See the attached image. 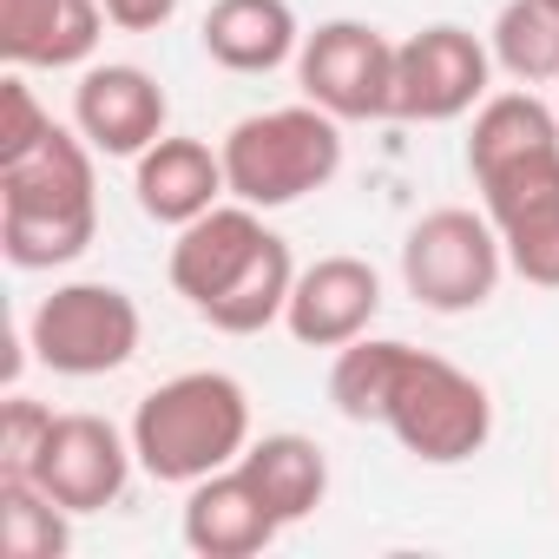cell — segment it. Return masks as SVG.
Segmentation results:
<instances>
[{
	"mask_svg": "<svg viewBox=\"0 0 559 559\" xmlns=\"http://www.w3.org/2000/svg\"><path fill=\"white\" fill-rule=\"evenodd\" d=\"M132 191H139V211H145V217L185 230L191 217H204V211L230 191L224 152H211L204 139H158L152 152H139Z\"/></svg>",
	"mask_w": 559,
	"mask_h": 559,
	"instance_id": "obj_16",
	"label": "cell"
},
{
	"mask_svg": "<svg viewBox=\"0 0 559 559\" xmlns=\"http://www.w3.org/2000/svg\"><path fill=\"white\" fill-rule=\"evenodd\" d=\"M493 53L467 27H421L395 47V119L408 126H448L487 99Z\"/></svg>",
	"mask_w": 559,
	"mask_h": 559,
	"instance_id": "obj_9",
	"label": "cell"
},
{
	"mask_svg": "<svg viewBox=\"0 0 559 559\" xmlns=\"http://www.w3.org/2000/svg\"><path fill=\"white\" fill-rule=\"evenodd\" d=\"M250 448V395L224 369H185L132 408V454L152 480L191 487Z\"/></svg>",
	"mask_w": 559,
	"mask_h": 559,
	"instance_id": "obj_3",
	"label": "cell"
},
{
	"mask_svg": "<svg viewBox=\"0 0 559 559\" xmlns=\"http://www.w3.org/2000/svg\"><path fill=\"white\" fill-rule=\"evenodd\" d=\"M106 34V0H0L8 67H86Z\"/></svg>",
	"mask_w": 559,
	"mask_h": 559,
	"instance_id": "obj_15",
	"label": "cell"
},
{
	"mask_svg": "<svg viewBox=\"0 0 559 559\" xmlns=\"http://www.w3.org/2000/svg\"><path fill=\"white\" fill-rule=\"evenodd\" d=\"M276 230L257 217V204H211L204 217H191L171 243V290L191 304V310H211L237 276L257 263V250L270 243Z\"/></svg>",
	"mask_w": 559,
	"mask_h": 559,
	"instance_id": "obj_12",
	"label": "cell"
},
{
	"mask_svg": "<svg viewBox=\"0 0 559 559\" xmlns=\"http://www.w3.org/2000/svg\"><path fill=\"white\" fill-rule=\"evenodd\" d=\"M402 349L408 343H395V336H356L343 356H336V369H330V402L349 415V421H382V402H389V382H395V369H402Z\"/></svg>",
	"mask_w": 559,
	"mask_h": 559,
	"instance_id": "obj_22",
	"label": "cell"
},
{
	"mask_svg": "<svg viewBox=\"0 0 559 559\" xmlns=\"http://www.w3.org/2000/svg\"><path fill=\"white\" fill-rule=\"evenodd\" d=\"M500 270H507V243L487 211H461V204L428 211L402 243V284L435 317L480 310L500 290Z\"/></svg>",
	"mask_w": 559,
	"mask_h": 559,
	"instance_id": "obj_6",
	"label": "cell"
},
{
	"mask_svg": "<svg viewBox=\"0 0 559 559\" xmlns=\"http://www.w3.org/2000/svg\"><path fill=\"white\" fill-rule=\"evenodd\" d=\"M171 99L145 67H93L73 93V126L106 158H139L165 139Z\"/></svg>",
	"mask_w": 559,
	"mask_h": 559,
	"instance_id": "obj_13",
	"label": "cell"
},
{
	"mask_svg": "<svg viewBox=\"0 0 559 559\" xmlns=\"http://www.w3.org/2000/svg\"><path fill=\"white\" fill-rule=\"evenodd\" d=\"M178 14V0H106V21L126 34H158Z\"/></svg>",
	"mask_w": 559,
	"mask_h": 559,
	"instance_id": "obj_25",
	"label": "cell"
},
{
	"mask_svg": "<svg viewBox=\"0 0 559 559\" xmlns=\"http://www.w3.org/2000/svg\"><path fill=\"white\" fill-rule=\"evenodd\" d=\"M0 539L8 559H60L73 546V526L40 480H0Z\"/></svg>",
	"mask_w": 559,
	"mask_h": 559,
	"instance_id": "obj_21",
	"label": "cell"
},
{
	"mask_svg": "<svg viewBox=\"0 0 559 559\" xmlns=\"http://www.w3.org/2000/svg\"><path fill=\"white\" fill-rule=\"evenodd\" d=\"M224 178L230 198L276 211L297 204L310 191H323L343 171V119H330L323 106H276V112H250L224 132Z\"/></svg>",
	"mask_w": 559,
	"mask_h": 559,
	"instance_id": "obj_4",
	"label": "cell"
},
{
	"mask_svg": "<svg viewBox=\"0 0 559 559\" xmlns=\"http://www.w3.org/2000/svg\"><path fill=\"white\" fill-rule=\"evenodd\" d=\"M382 310V276L362 257H317L310 270H297V290L284 304V330L304 349H349L356 336H369Z\"/></svg>",
	"mask_w": 559,
	"mask_h": 559,
	"instance_id": "obj_11",
	"label": "cell"
},
{
	"mask_svg": "<svg viewBox=\"0 0 559 559\" xmlns=\"http://www.w3.org/2000/svg\"><path fill=\"white\" fill-rule=\"evenodd\" d=\"M290 290H297L290 243H284V237H270V243L257 250V263L237 276V284H230L211 310H198V317H204L211 330H224V336H257V330H270L276 317H284Z\"/></svg>",
	"mask_w": 559,
	"mask_h": 559,
	"instance_id": "obj_19",
	"label": "cell"
},
{
	"mask_svg": "<svg viewBox=\"0 0 559 559\" xmlns=\"http://www.w3.org/2000/svg\"><path fill=\"white\" fill-rule=\"evenodd\" d=\"M297 86L330 119H395V47L369 21H323L297 47Z\"/></svg>",
	"mask_w": 559,
	"mask_h": 559,
	"instance_id": "obj_8",
	"label": "cell"
},
{
	"mask_svg": "<svg viewBox=\"0 0 559 559\" xmlns=\"http://www.w3.org/2000/svg\"><path fill=\"white\" fill-rule=\"evenodd\" d=\"M382 428L428 467H454V461H474L493 435V402L487 389L454 369L448 356H428V349H402V369L389 382V402H382Z\"/></svg>",
	"mask_w": 559,
	"mask_h": 559,
	"instance_id": "obj_5",
	"label": "cell"
},
{
	"mask_svg": "<svg viewBox=\"0 0 559 559\" xmlns=\"http://www.w3.org/2000/svg\"><path fill=\"white\" fill-rule=\"evenodd\" d=\"M493 60L520 86H552L559 80V8L552 0H507L493 14Z\"/></svg>",
	"mask_w": 559,
	"mask_h": 559,
	"instance_id": "obj_20",
	"label": "cell"
},
{
	"mask_svg": "<svg viewBox=\"0 0 559 559\" xmlns=\"http://www.w3.org/2000/svg\"><path fill=\"white\" fill-rule=\"evenodd\" d=\"M178 526H185V546L198 559H250V552H263L276 533H284L276 507L263 500V487L237 461L217 467V474H204V480H191Z\"/></svg>",
	"mask_w": 559,
	"mask_h": 559,
	"instance_id": "obj_14",
	"label": "cell"
},
{
	"mask_svg": "<svg viewBox=\"0 0 559 559\" xmlns=\"http://www.w3.org/2000/svg\"><path fill=\"white\" fill-rule=\"evenodd\" d=\"M132 435H119L106 415H53L47 448L27 480H40L67 513H106L132 480Z\"/></svg>",
	"mask_w": 559,
	"mask_h": 559,
	"instance_id": "obj_10",
	"label": "cell"
},
{
	"mask_svg": "<svg viewBox=\"0 0 559 559\" xmlns=\"http://www.w3.org/2000/svg\"><path fill=\"white\" fill-rule=\"evenodd\" d=\"M552 8H559V0H552Z\"/></svg>",
	"mask_w": 559,
	"mask_h": 559,
	"instance_id": "obj_27",
	"label": "cell"
},
{
	"mask_svg": "<svg viewBox=\"0 0 559 559\" xmlns=\"http://www.w3.org/2000/svg\"><path fill=\"white\" fill-rule=\"evenodd\" d=\"M304 34L290 0H211L204 14V53L224 73H276L284 60H297Z\"/></svg>",
	"mask_w": 559,
	"mask_h": 559,
	"instance_id": "obj_17",
	"label": "cell"
},
{
	"mask_svg": "<svg viewBox=\"0 0 559 559\" xmlns=\"http://www.w3.org/2000/svg\"><path fill=\"white\" fill-rule=\"evenodd\" d=\"M552 86H559V80H552ZM552 112H559V93H552Z\"/></svg>",
	"mask_w": 559,
	"mask_h": 559,
	"instance_id": "obj_26",
	"label": "cell"
},
{
	"mask_svg": "<svg viewBox=\"0 0 559 559\" xmlns=\"http://www.w3.org/2000/svg\"><path fill=\"white\" fill-rule=\"evenodd\" d=\"M53 132V112L34 99V86L14 73V80H0V165H14L27 152H40Z\"/></svg>",
	"mask_w": 559,
	"mask_h": 559,
	"instance_id": "obj_24",
	"label": "cell"
},
{
	"mask_svg": "<svg viewBox=\"0 0 559 559\" xmlns=\"http://www.w3.org/2000/svg\"><path fill=\"white\" fill-rule=\"evenodd\" d=\"M467 171L533 290H559V112L533 93H493L467 132Z\"/></svg>",
	"mask_w": 559,
	"mask_h": 559,
	"instance_id": "obj_1",
	"label": "cell"
},
{
	"mask_svg": "<svg viewBox=\"0 0 559 559\" xmlns=\"http://www.w3.org/2000/svg\"><path fill=\"white\" fill-rule=\"evenodd\" d=\"M139 304L119 284H60L27 317V349L53 376H112L139 356Z\"/></svg>",
	"mask_w": 559,
	"mask_h": 559,
	"instance_id": "obj_7",
	"label": "cell"
},
{
	"mask_svg": "<svg viewBox=\"0 0 559 559\" xmlns=\"http://www.w3.org/2000/svg\"><path fill=\"white\" fill-rule=\"evenodd\" d=\"M237 467L263 487V500L276 507V520H284V526L310 520L323 507V493H330V461H323V448L310 435H263V441L243 448Z\"/></svg>",
	"mask_w": 559,
	"mask_h": 559,
	"instance_id": "obj_18",
	"label": "cell"
},
{
	"mask_svg": "<svg viewBox=\"0 0 559 559\" xmlns=\"http://www.w3.org/2000/svg\"><path fill=\"white\" fill-rule=\"evenodd\" d=\"M93 237H99L93 145L53 126L40 152L0 165V250L14 270H53L73 263Z\"/></svg>",
	"mask_w": 559,
	"mask_h": 559,
	"instance_id": "obj_2",
	"label": "cell"
},
{
	"mask_svg": "<svg viewBox=\"0 0 559 559\" xmlns=\"http://www.w3.org/2000/svg\"><path fill=\"white\" fill-rule=\"evenodd\" d=\"M47 428H53V408L47 402H27L14 395L0 408V480H27L40 448H47Z\"/></svg>",
	"mask_w": 559,
	"mask_h": 559,
	"instance_id": "obj_23",
	"label": "cell"
}]
</instances>
